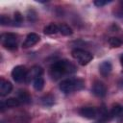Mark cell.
Here are the masks:
<instances>
[{
    "label": "cell",
    "instance_id": "1",
    "mask_svg": "<svg viewBox=\"0 0 123 123\" xmlns=\"http://www.w3.org/2000/svg\"><path fill=\"white\" fill-rule=\"evenodd\" d=\"M76 70L77 68L72 62H70L67 60H62L56 62L51 65L49 74L53 80H58L64 75L72 74L76 72Z\"/></svg>",
    "mask_w": 123,
    "mask_h": 123
},
{
    "label": "cell",
    "instance_id": "2",
    "mask_svg": "<svg viewBox=\"0 0 123 123\" xmlns=\"http://www.w3.org/2000/svg\"><path fill=\"white\" fill-rule=\"evenodd\" d=\"M85 87V82L79 78H68L61 82L60 89L63 93H70L73 91L81 90Z\"/></svg>",
    "mask_w": 123,
    "mask_h": 123
},
{
    "label": "cell",
    "instance_id": "3",
    "mask_svg": "<svg viewBox=\"0 0 123 123\" xmlns=\"http://www.w3.org/2000/svg\"><path fill=\"white\" fill-rule=\"evenodd\" d=\"M71 55L81 65H86L87 63H89V62H91L93 58L91 53L86 50H83V49H79V48L72 50Z\"/></svg>",
    "mask_w": 123,
    "mask_h": 123
},
{
    "label": "cell",
    "instance_id": "4",
    "mask_svg": "<svg viewBox=\"0 0 123 123\" xmlns=\"http://www.w3.org/2000/svg\"><path fill=\"white\" fill-rule=\"evenodd\" d=\"M1 44L9 50H16L17 48V37L12 33H5L1 35L0 37Z\"/></svg>",
    "mask_w": 123,
    "mask_h": 123
},
{
    "label": "cell",
    "instance_id": "5",
    "mask_svg": "<svg viewBox=\"0 0 123 123\" xmlns=\"http://www.w3.org/2000/svg\"><path fill=\"white\" fill-rule=\"evenodd\" d=\"M27 69L23 65H17L15 66L12 71V77L16 83H22L26 79L27 75Z\"/></svg>",
    "mask_w": 123,
    "mask_h": 123
},
{
    "label": "cell",
    "instance_id": "6",
    "mask_svg": "<svg viewBox=\"0 0 123 123\" xmlns=\"http://www.w3.org/2000/svg\"><path fill=\"white\" fill-rule=\"evenodd\" d=\"M108 118H114L118 123L123 122V107L120 105L113 106L108 114Z\"/></svg>",
    "mask_w": 123,
    "mask_h": 123
},
{
    "label": "cell",
    "instance_id": "7",
    "mask_svg": "<svg viewBox=\"0 0 123 123\" xmlns=\"http://www.w3.org/2000/svg\"><path fill=\"white\" fill-rule=\"evenodd\" d=\"M42 73H43L42 68H41L40 66L35 65V66H33V67L27 72L25 82H26V83H30V82L34 81L35 79H37V77H41Z\"/></svg>",
    "mask_w": 123,
    "mask_h": 123
},
{
    "label": "cell",
    "instance_id": "8",
    "mask_svg": "<svg viewBox=\"0 0 123 123\" xmlns=\"http://www.w3.org/2000/svg\"><path fill=\"white\" fill-rule=\"evenodd\" d=\"M79 113L87 119H93L98 115V111L93 107H83L79 110Z\"/></svg>",
    "mask_w": 123,
    "mask_h": 123
},
{
    "label": "cell",
    "instance_id": "9",
    "mask_svg": "<svg viewBox=\"0 0 123 123\" xmlns=\"http://www.w3.org/2000/svg\"><path fill=\"white\" fill-rule=\"evenodd\" d=\"M92 92L94 95L98 97H104L107 94V87L104 83L100 81H95L92 86Z\"/></svg>",
    "mask_w": 123,
    "mask_h": 123
},
{
    "label": "cell",
    "instance_id": "10",
    "mask_svg": "<svg viewBox=\"0 0 123 123\" xmlns=\"http://www.w3.org/2000/svg\"><path fill=\"white\" fill-rule=\"evenodd\" d=\"M39 39H40V37L37 34L31 33L26 37V38H25V40H24V42L22 44V47L23 48H29V47L37 44L39 41Z\"/></svg>",
    "mask_w": 123,
    "mask_h": 123
},
{
    "label": "cell",
    "instance_id": "11",
    "mask_svg": "<svg viewBox=\"0 0 123 123\" xmlns=\"http://www.w3.org/2000/svg\"><path fill=\"white\" fill-rule=\"evenodd\" d=\"M12 89V85L4 79H1L0 81V95L1 96H6L8 95Z\"/></svg>",
    "mask_w": 123,
    "mask_h": 123
},
{
    "label": "cell",
    "instance_id": "12",
    "mask_svg": "<svg viewBox=\"0 0 123 123\" xmlns=\"http://www.w3.org/2000/svg\"><path fill=\"white\" fill-rule=\"evenodd\" d=\"M111 69H112V65L109 61L103 62L99 66V72L103 77H108L111 74Z\"/></svg>",
    "mask_w": 123,
    "mask_h": 123
},
{
    "label": "cell",
    "instance_id": "13",
    "mask_svg": "<svg viewBox=\"0 0 123 123\" xmlns=\"http://www.w3.org/2000/svg\"><path fill=\"white\" fill-rule=\"evenodd\" d=\"M58 32H59V27L54 23H50L49 25L45 26L43 29V33L45 35H55Z\"/></svg>",
    "mask_w": 123,
    "mask_h": 123
},
{
    "label": "cell",
    "instance_id": "14",
    "mask_svg": "<svg viewBox=\"0 0 123 123\" xmlns=\"http://www.w3.org/2000/svg\"><path fill=\"white\" fill-rule=\"evenodd\" d=\"M17 99L20 101V103H23V104H28L31 102V96L26 90H19Z\"/></svg>",
    "mask_w": 123,
    "mask_h": 123
},
{
    "label": "cell",
    "instance_id": "15",
    "mask_svg": "<svg viewBox=\"0 0 123 123\" xmlns=\"http://www.w3.org/2000/svg\"><path fill=\"white\" fill-rule=\"evenodd\" d=\"M58 27H59V32L63 36H71L73 34L72 29L65 23H62V24L58 25Z\"/></svg>",
    "mask_w": 123,
    "mask_h": 123
},
{
    "label": "cell",
    "instance_id": "16",
    "mask_svg": "<svg viewBox=\"0 0 123 123\" xmlns=\"http://www.w3.org/2000/svg\"><path fill=\"white\" fill-rule=\"evenodd\" d=\"M33 86L37 91L42 90V88L44 87V80H43V78L42 77H37V79H35L33 81Z\"/></svg>",
    "mask_w": 123,
    "mask_h": 123
},
{
    "label": "cell",
    "instance_id": "17",
    "mask_svg": "<svg viewBox=\"0 0 123 123\" xmlns=\"http://www.w3.org/2000/svg\"><path fill=\"white\" fill-rule=\"evenodd\" d=\"M4 103H5L7 108H14V107H17L21 104L17 98H9L6 101H4Z\"/></svg>",
    "mask_w": 123,
    "mask_h": 123
},
{
    "label": "cell",
    "instance_id": "18",
    "mask_svg": "<svg viewBox=\"0 0 123 123\" xmlns=\"http://www.w3.org/2000/svg\"><path fill=\"white\" fill-rule=\"evenodd\" d=\"M122 43H123V41L119 37H110L109 38V44L111 47H120L122 45Z\"/></svg>",
    "mask_w": 123,
    "mask_h": 123
},
{
    "label": "cell",
    "instance_id": "19",
    "mask_svg": "<svg viewBox=\"0 0 123 123\" xmlns=\"http://www.w3.org/2000/svg\"><path fill=\"white\" fill-rule=\"evenodd\" d=\"M41 101H42V103H43V105H46V106H50V105H52L53 103H54V98L51 96V95H45L42 99H41Z\"/></svg>",
    "mask_w": 123,
    "mask_h": 123
},
{
    "label": "cell",
    "instance_id": "20",
    "mask_svg": "<svg viewBox=\"0 0 123 123\" xmlns=\"http://www.w3.org/2000/svg\"><path fill=\"white\" fill-rule=\"evenodd\" d=\"M13 18H14V22L15 23H21L23 20V16L19 12H15L13 14Z\"/></svg>",
    "mask_w": 123,
    "mask_h": 123
},
{
    "label": "cell",
    "instance_id": "21",
    "mask_svg": "<svg viewBox=\"0 0 123 123\" xmlns=\"http://www.w3.org/2000/svg\"><path fill=\"white\" fill-rule=\"evenodd\" d=\"M111 0H109V1H104V0H96V1H94V5L95 6H97V7H102V6H105V5H107V4H109V3H111Z\"/></svg>",
    "mask_w": 123,
    "mask_h": 123
},
{
    "label": "cell",
    "instance_id": "22",
    "mask_svg": "<svg viewBox=\"0 0 123 123\" xmlns=\"http://www.w3.org/2000/svg\"><path fill=\"white\" fill-rule=\"evenodd\" d=\"M0 22H1V25H8V24H10V18L5 15H1Z\"/></svg>",
    "mask_w": 123,
    "mask_h": 123
},
{
    "label": "cell",
    "instance_id": "23",
    "mask_svg": "<svg viewBox=\"0 0 123 123\" xmlns=\"http://www.w3.org/2000/svg\"><path fill=\"white\" fill-rule=\"evenodd\" d=\"M120 62H121V65L123 66V54H122L121 57H120Z\"/></svg>",
    "mask_w": 123,
    "mask_h": 123
},
{
    "label": "cell",
    "instance_id": "24",
    "mask_svg": "<svg viewBox=\"0 0 123 123\" xmlns=\"http://www.w3.org/2000/svg\"><path fill=\"white\" fill-rule=\"evenodd\" d=\"M95 123H106V122H105L104 119H100L99 121H97V122H95Z\"/></svg>",
    "mask_w": 123,
    "mask_h": 123
}]
</instances>
